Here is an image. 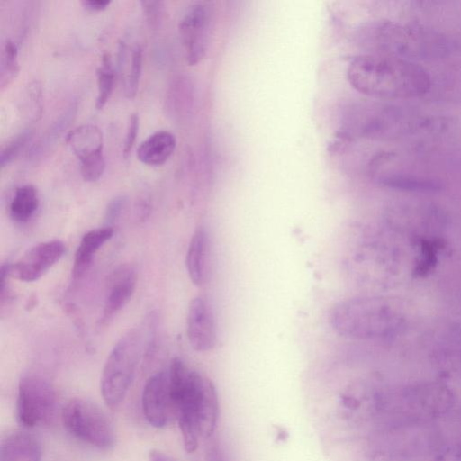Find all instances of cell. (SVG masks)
<instances>
[{
	"instance_id": "6da1fadb",
	"label": "cell",
	"mask_w": 461,
	"mask_h": 461,
	"mask_svg": "<svg viewBox=\"0 0 461 461\" xmlns=\"http://www.w3.org/2000/svg\"><path fill=\"white\" fill-rule=\"evenodd\" d=\"M168 377L174 416L186 452L193 453L199 438H210L219 419V400L213 383L182 359L171 361Z\"/></svg>"
},
{
	"instance_id": "7a4b0ae2",
	"label": "cell",
	"mask_w": 461,
	"mask_h": 461,
	"mask_svg": "<svg viewBox=\"0 0 461 461\" xmlns=\"http://www.w3.org/2000/svg\"><path fill=\"white\" fill-rule=\"evenodd\" d=\"M347 76L353 88L376 99L420 97L431 87L430 76L419 64L386 56H357L349 62Z\"/></svg>"
},
{
	"instance_id": "3957f363",
	"label": "cell",
	"mask_w": 461,
	"mask_h": 461,
	"mask_svg": "<svg viewBox=\"0 0 461 461\" xmlns=\"http://www.w3.org/2000/svg\"><path fill=\"white\" fill-rule=\"evenodd\" d=\"M357 44L367 54L386 56L417 63L448 56L453 41L428 26L380 20L363 25L357 32Z\"/></svg>"
},
{
	"instance_id": "277c9868",
	"label": "cell",
	"mask_w": 461,
	"mask_h": 461,
	"mask_svg": "<svg viewBox=\"0 0 461 461\" xmlns=\"http://www.w3.org/2000/svg\"><path fill=\"white\" fill-rule=\"evenodd\" d=\"M341 119L351 135L375 140L438 131L444 125L439 118L417 109L384 103H351Z\"/></svg>"
},
{
	"instance_id": "5b68a950",
	"label": "cell",
	"mask_w": 461,
	"mask_h": 461,
	"mask_svg": "<svg viewBox=\"0 0 461 461\" xmlns=\"http://www.w3.org/2000/svg\"><path fill=\"white\" fill-rule=\"evenodd\" d=\"M142 348L141 332L129 330L116 342L104 366L101 393L106 405L117 408L126 396L133 380Z\"/></svg>"
},
{
	"instance_id": "8992f818",
	"label": "cell",
	"mask_w": 461,
	"mask_h": 461,
	"mask_svg": "<svg viewBox=\"0 0 461 461\" xmlns=\"http://www.w3.org/2000/svg\"><path fill=\"white\" fill-rule=\"evenodd\" d=\"M64 428L74 438L99 449H109L115 442L113 427L104 411L83 398L71 399L63 408Z\"/></svg>"
},
{
	"instance_id": "52a82bcc",
	"label": "cell",
	"mask_w": 461,
	"mask_h": 461,
	"mask_svg": "<svg viewBox=\"0 0 461 461\" xmlns=\"http://www.w3.org/2000/svg\"><path fill=\"white\" fill-rule=\"evenodd\" d=\"M383 305L371 299L354 298L336 304L330 313L333 330L345 338L367 339L382 333Z\"/></svg>"
},
{
	"instance_id": "ba28073f",
	"label": "cell",
	"mask_w": 461,
	"mask_h": 461,
	"mask_svg": "<svg viewBox=\"0 0 461 461\" xmlns=\"http://www.w3.org/2000/svg\"><path fill=\"white\" fill-rule=\"evenodd\" d=\"M57 403L53 385L38 375H25L18 384L16 417L26 428L45 424L54 415Z\"/></svg>"
},
{
	"instance_id": "9c48e42d",
	"label": "cell",
	"mask_w": 461,
	"mask_h": 461,
	"mask_svg": "<svg viewBox=\"0 0 461 461\" xmlns=\"http://www.w3.org/2000/svg\"><path fill=\"white\" fill-rule=\"evenodd\" d=\"M66 142L80 160V173L86 178H96L105 168L104 138L95 124L86 123L70 130Z\"/></svg>"
},
{
	"instance_id": "30bf717a",
	"label": "cell",
	"mask_w": 461,
	"mask_h": 461,
	"mask_svg": "<svg viewBox=\"0 0 461 461\" xmlns=\"http://www.w3.org/2000/svg\"><path fill=\"white\" fill-rule=\"evenodd\" d=\"M210 27V8L203 3L191 5L178 26L189 65H195L204 58L209 44Z\"/></svg>"
},
{
	"instance_id": "8fae6325",
	"label": "cell",
	"mask_w": 461,
	"mask_h": 461,
	"mask_svg": "<svg viewBox=\"0 0 461 461\" xmlns=\"http://www.w3.org/2000/svg\"><path fill=\"white\" fill-rule=\"evenodd\" d=\"M64 251L65 246L60 240L41 242L10 266V276L23 282H33L55 265Z\"/></svg>"
},
{
	"instance_id": "7c38bea8",
	"label": "cell",
	"mask_w": 461,
	"mask_h": 461,
	"mask_svg": "<svg viewBox=\"0 0 461 461\" xmlns=\"http://www.w3.org/2000/svg\"><path fill=\"white\" fill-rule=\"evenodd\" d=\"M141 405L143 414L151 426L159 429L168 423L174 416L168 373L160 371L147 380Z\"/></svg>"
},
{
	"instance_id": "4fadbf2b",
	"label": "cell",
	"mask_w": 461,
	"mask_h": 461,
	"mask_svg": "<svg viewBox=\"0 0 461 461\" xmlns=\"http://www.w3.org/2000/svg\"><path fill=\"white\" fill-rule=\"evenodd\" d=\"M186 334L191 347L196 351H209L216 344L217 331L213 312L211 304L203 297H195L189 303Z\"/></svg>"
},
{
	"instance_id": "5bb4252c",
	"label": "cell",
	"mask_w": 461,
	"mask_h": 461,
	"mask_svg": "<svg viewBox=\"0 0 461 461\" xmlns=\"http://www.w3.org/2000/svg\"><path fill=\"white\" fill-rule=\"evenodd\" d=\"M137 282L135 267L131 264L119 266L112 273L105 295L99 327L105 326L131 300Z\"/></svg>"
},
{
	"instance_id": "9a60e30c",
	"label": "cell",
	"mask_w": 461,
	"mask_h": 461,
	"mask_svg": "<svg viewBox=\"0 0 461 461\" xmlns=\"http://www.w3.org/2000/svg\"><path fill=\"white\" fill-rule=\"evenodd\" d=\"M369 172L375 182L390 188L422 192L440 188L439 182L435 179L395 170L385 162L381 154L371 160Z\"/></svg>"
},
{
	"instance_id": "2e32d148",
	"label": "cell",
	"mask_w": 461,
	"mask_h": 461,
	"mask_svg": "<svg viewBox=\"0 0 461 461\" xmlns=\"http://www.w3.org/2000/svg\"><path fill=\"white\" fill-rule=\"evenodd\" d=\"M113 235V229L111 226L96 228L84 234L74 258L72 267L74 280L80 279L86 274L96 252Z\"/></svg>"
},
{
	"instance_id": "e0dca14e",
	"label": "cell",
	"mask_w": 461,
	"mask_h": 461,
	"mask_svg": "<svg viewBox=\"0 0 461 461\" xmlns=\"http://www.w3.org/2000/svg\"><path fill=\"white\" fill-rule=\"evenodd\" d=\"M41 445L32 434L14 431L2 441L0 461H41Z\"/></svg>"
},
{
	"instance_id": "ac0fdd59",
	"label": "cell",
	"mask_w": 461,
	"mask_h": 461,
	"mask_svg": "<svg viewBox=\"0 0 461 461\" xmlns=\"http://www.w3.org/2000/svg\"><path fill=\"white\" fill-rule=\"evenodd\" d=\"M176 145V137L168 131H158L144 140L137 149L140 162L149 166L164 164L173 154Z\"/></svg>"
},
{
	"instance_id": "d6986e66",
	"label": "cell",
	"mask_w": 461,
	"mask_h": 461,
	"mask_svg": "<svg viewBox=\"0 0 461 461\" xmlns=\"http://www.w3.org/2000/svg\"><path fill=\"white\" fill-rule=\"evenodd\" d=\"M208 235L203 227L194 232L186 253V269L195 285L204 283L208 268Z\"/></svg>"
},
{
	"instance_id": "ffe728a7",
	"label": "cell",
	"mask_w": 461,
	"mask_h": 461,
	"mask_svg": "<svg viewBox=\"0 0 461 461\" xmlns=\"http://www.w3.org/2000/svg\"><path fill=\"white\" fill-rule=\"evenodd\" d=\"M39 203L37 189L32 185H21L15 189L10 202V216L16 222H27L36 212Z\"/></svg>"
},
{
	"instance_id": "44dd1931",
	"label": "cell",
	"mask_w": 461,
	"mask_h": 461,
	"mask_svg": "<svg viewBox=\"0 0 461 461\" xmlns=\"http://www.w3.org/2000/svg\"><path fill=\"white\" fill-rule=\"evenodd\" d=\"M97 75V96L95 99L96 109H102L107 103L114 83V69L109 53H104L101 65L96 70Z\"/></svg>"
},
{
	"instance_id": "7402d4cb",
	"label": "cell",
	"mask_w": 461,
	"mask_h": 461,
	"mask_svg": "<svg viewBox=\"0 0 461 461\" xmlns=\"http://www.w3.org/2000/svg\"><path fill=\"white\" fill-rule=\"evenodd\" d=\"M19 70L17 47L11 39H6L1 51L0 87L9 86L18 75Z\"/></svg>"
},
{
	"instance_id": "603a6c76",
	"label": "cell",
	"mask_w": 461,
	"mask_h": 461,
	"mask_svg": "<svg viewBox=\"0 0 461 461\" xmlns=\"http://www.w3.org/2000/svg\"><path fill=\"white\" fill-rule=\"evenodd\" d=\"M142 68V49L136 43L131 50L129 73L124 80L125 95L129 98L135 96L140 83Z\"/></svg>"
},
{
	"instance_id": "cb8c5ba5",
	"label": "cell",
	"mask_w": 461,
	"mask_h": 461,
	"mask_svg": "<svg viewBox=\"0 0 461 461\" xmlns=\"http://www.w3.org/2000/svg\"><path fill=\"white\" fill-rule=\"evenodd\" d=\"M32 136L30 129H25L10 140L1 150L0 165L1 167L11 163L21 152Z\"/></svg>"
},
{
	"instance_id": "d4e9b609",
	"label": "cell",
	"mask_w": 461,
	"mask_h": 461,
	"mask_svg": "<svg viewBox=\"0 0 461 461\" xmlns=\"http://www.w3.org/2000/svg\"><path fill=\"white\" fill-rule=\"evenodd\" d=\"M140 126V118L138 113H132L130 115L128 127L126 131L122 155L127 158L134 146Z\"/></svg>"
},
{
	"instance_id": "484cf974",
	"label": "cell",
	"mask_w": 461,
	"mask_h": 461,
	"mask_svg": "<svg viewBox=\"0 0 461 461\" xmlns=\"http://www.w3.org/2000/svg\"><path fill=\"white\" fill-rule=\"evenodd\" d=\"M126 202L125 196H116L108 203L104 213L106 223H114L119 220L125 208Z\"/></svg>"
},
{
	"instance_id": "4316f807",
	"label": "cell",
	"mask_w": 461,
	"mask_h": 461,
	"mask_svg": "<svg viewBox=\"0 0 461 461\" xmlns=\"http://www.w3.org/2000/svg\"><path fill=\"white\" fill-rule=\"evenodd\" d=\"M142 9L146 15L148 22L154 26L158 23L162 14V2L161 1H140Z\"/></svg>"
},
{
	"instance_id": "83f0119b",
	"label": "cell",
	"mask_w": 461,
	"mask_h": 461,
	"mask_svg": "<svg viewBox=\"0 0 461 461\" xmlns=\"http://www.w3.org/2000/svg\"><path fill=\"white\" fill-rule=\"evenodd\" d=\"M28 95L33 107V119L37 120L41 113V91L39 82L32 81L28 86Z\"/></svg>"
},
{
	"instance_id": "f1b7e54d",
	"label": "cell",
	"mask_w": 461,
	"mask_h": 461,
	"mask_svg": "<svg viewBox=\"0 0 461 461\" xmlns=\"http://www.w3.org/2000/svg\"><path fill=\"white\" fill-rule=\"evenodd\" d=\"M206 461H225L221 448L216 440L212 441L207 447Z\"/></svg>"
},
{
	"instance_id": "f546056e",
	"label": "cell",
	"mask_w": 461,
	"mask_h": 461,
	"mask_svg": "<svg viewBox=\"0 0 461 461\" xmlns=\"http://www.w3.org/2000/svg\"><path fill=\"white\" fill-rule=\"evenodd\" d=\"M111 4L110 0H83V6L89 11H101Z\"/></svg>"
},
{
	"instance_id": "4dcf8cb0",
	"label": "cell",
	"mask_w": 461,
	"mask_h": 461,
	"mask_svg": "<svg viewBox=\"0 0 461 461\" xmlns=\"http://www.w3.org/2000/svg\"><path fill=\"white\" fill-rule=\"evenodd\" d=\"M149 461H175V460L173 458H171L168 455H167L159 450L153 449L149 452Z\"/></svg>"
},
{
	"instance_id": "1f68e13d",
	"label": "cell",
	"mask_w": 461,
	"mask_h": 461,
	"mask_svg": "<svg viewBox=\"0 0 461 461\" xmlns=\"http://www.w3.org/2000/svg\"><path fill=\"white\" fill-rule=\"evenodd\" d=\"M288 437L287 432H285L283 429H280V431L277 432V438L278 440H285Z\"/></svg>"
}]
</instances>
